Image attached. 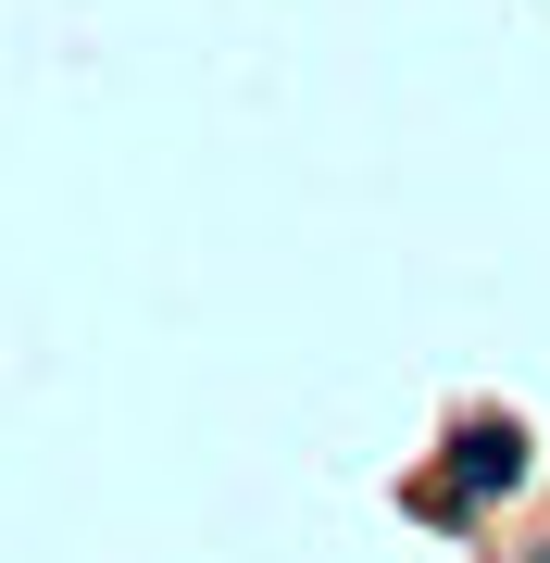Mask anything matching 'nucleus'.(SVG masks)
Returning <instances> with one entry per match:
<instances>
[{
  "mask_svg": "<svg viewBox=\"0 0 550 563\" xmlns=\"http://www.w3.org/2000/svg\"><path fill=\"white\" fill-rule=\"evenodd\" d=\"M513 476H526V451H513V439H501V426H475V439H463V451H450V488H475V501H501V488H513Z\"/></svg>",
  "mask_w": 550,
  "mask_h": 563,
  "instance_id": "nucleus-1",
  "label": "nucleus"
}]
</instances>
